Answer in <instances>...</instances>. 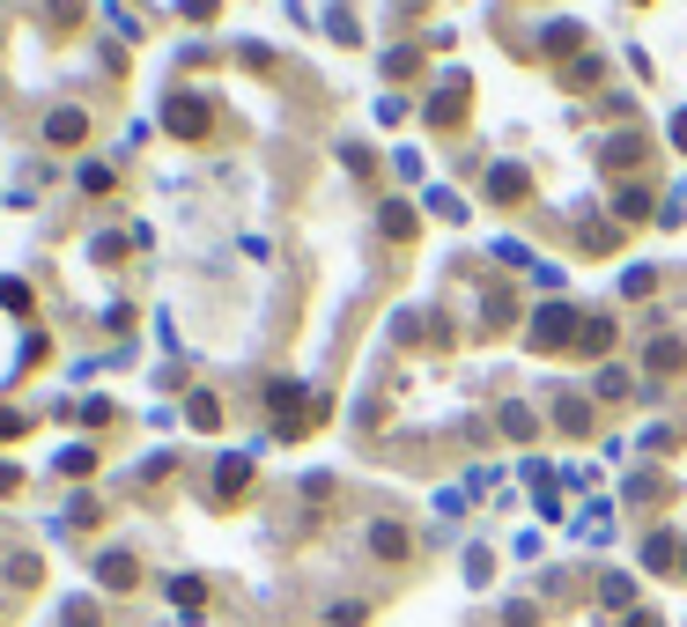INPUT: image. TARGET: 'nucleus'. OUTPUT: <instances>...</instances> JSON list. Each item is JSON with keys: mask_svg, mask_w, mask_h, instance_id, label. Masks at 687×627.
I'll use <instances>...</instances> for the list:
<instances>
[{"mask_svg": "<svg viewBox=\"0 0 687 627\" xmlns=\"http://www.w3.org/2000/svg\"><path fill=\"white\" fill-rule=\"evenodd\" d=\"M569 333H577V311H569V303H547V311H540V325H533V347L547 355V347H562Z\"/></svg>", "mask_w": 687, "mask_h": 627, "instance_id": "obj_1", "label": "nucleus"}, {"mask_svg": "<svg viewBox=\"0 0 687 627\" xmlns=\"http://www.w3.org/2000/svg\"><path fill=\"white\" fill-rule=\"evenodd\" d=\"M171 133H178V141L207 133V104H200V97H171Z\"/></svg>", "mask_w": 687, "mask_h": 627, "instance_id": "obj_2", "label": "nucleus"}, {"mask_svg": "<svg viewBox=\"0 0 687 627\" xmlns=\"http://www.w3.org/2000/svg\"><path fill=\"white\" fill-rule=\"evenodd\" d=\"M97 576L111 583V591H133V576H141V561H133V554H97Z\"/></svg>", "mask_w": 687, "mask_h": 627, "instance_id": "obj_3", "label": "nucleus"}, {"mask_svg": "<svg viewBox=\"0 0 687 627\" xmlns=\"http://www.w3.org/2000/svg\"><path fill=\"white\" fill-rule=\"evenodd\" d=\"M577 347H584V355H607V347H614V325H607V317H577Z\"/></svg>", "mask_w": 687, "mask_h": 627, "instance_id": "obj_4", "label": "nucleus"}, {"mask_svg": "<svg viewBox=\"0 0 687 627\" xmlns=\"http://www.w3.org/2000/svg\"><path fill=\"white\" fill-rule=\"evenodd\" d=\"M185 421H193V429H222V399L215 391H193V399H185Z\"/></svg>", "mask_w": 687, "mask_h": 627, "instance_id": "obj_5", "label": "nucleus"}, {"mask_svg": "<svg viewBox=\"0 0 687 627\" xmlns=\"http://www.w3.org/2000/svg\"><path fill=\"white\" fill-rule=\"evenodd\" d=\"M489 199H525V170L495 163V170H489Z\"/></svg>", "mask_w": 687, "mask_h": 627, "instance_id": "obj_6", "label": "nucleus"}, {"mask_svg": "<svg viewBox=\"0 0 687 627\" xmlns=\"http://www.w3.org/2000/svg\"><path fill=\"white\" fill-rule=\"evenodd\" d=\"M82 126H89V119H82V111H52V119H45V141L74 148V141H82Z\"/></svg>", "mask_w": 687, "mask_h": 627, "instance_id": "obj_7", "label": "nucleus"}, {"mask_svg": "<svg viewBox=\"0 0 687 627\" xmlns=\"http://www.w3.org/2000/svg\"><path fill=\"white\" fill-rule=\"evenodd\" d=\"M369 547H377L385 561H399V554H407V531H399V525H369Z\"/></svg>", "mask_w": 687, "mask_h": 627, "instance_id": "obj_8", "label": "nucleus"}, {"mask_svg": "<svg viewBox=\"0 0 687 627\" xmlns=\"http://www.w3.org/2000/svg\"><path fill=\"white\" fill-rule=\"evenodd\" d=\"M296 399H303L296 385H273L267 391V407H296ZM296 429H303V413H281V435H296Z\"/></svg>", "mask_w": 687, "mask_h": 627, "instance_id": "obj_9", "label": "nucleus"}, {"mask_svg": "<svg viewBox=\"0 0 687 627\" xmlns=\"http://www.w3.org/2000/svg\"><path fill=\"white\" fill-rule=\"evenodd\" d=\"M74 177H82V193H111V185H119V177H111V163H82Z\"/></svg>", "mask_w": 687, "mask_h": 627, "instance_id": "obj_10", "label": "nucleus"}, {"mask_svg": "<svg viewBox=\"0 0 687 627\" xmlns=\"http://www.w3.org/2000/svg\"><path fill=\"white\" fill-rule=\"evenodd\" d=\"M680 363H687L680 339H658V347H651V369H658V377H665V369H680Z\"/></svg>", "mask_w": 687, "mask_h": 627, "instance_id": "obj_11", "label": "nucleus"}, {"mask_svg": "<svg viewBox=\"0 0 687 627\" xmlns=\"http://www.w3.org/2000/svg\"><path fill=\"white\" fill-rule=\"evenodd\" d=\"M325 30H333V37H347V45L363 37V30H355V15H347V8H325Z\"/></svg>", "mask_w": 687, "mask_h": 627, "instance_id": "obj_12", "label": "nucleus"}, {"mask_svg": "<svg viewBox=\"0 0 687 627\" xmlns=\"http://www.w3.org/2000/svg\"><path fill=\"white\" fill-rule=\"evenodd\" d=\"M89 465H97V451H89V443H74V451H60V473H89Z\"/></svg>", "mask_w": 687, "mask_h": 627, "instance_id": "obj_13", "label": "nucleus"}, {"mask_svg": "<svg viewBox=\"0 0 687 627\" xmlns=\"http://www.w3.org/2000/svg\"><path fill=\"white\" fill-rule=\"evenodd\" d=\"M429 215H443V221H459V215H466V199H459V193H429Z\"/></svg>", "mask_w": 687, "mask_h": 627, "instance_id": "obj_14", "label": "nucleus"}, {"mask_svg": "<svg viewBox=\"0 0 687 627\" xmlns=\"http://www.w3.org/2000/svg\"><path fill=\"white\" fill-rule=\"evenodd\" d=\"M377 221H385V237H415V215H407V207H385Z\"/></svg>", "mask_w": 687, "mask_h": 627, "instance_id": "obj_15", "label": "nucleus"}, {"mask_svg": "<svg viewBox=\"0 0 687 627\" xmlns=\"http://www.w3.org/2000/svg\"><path fill=\"white\" fill-rule=\"evenodd\" d=\"M37 576H45V569H37V554H15V561H8V583H37Z\"/></svg>", "mask_w": 687, "mask_h": 627, "instance_id": "obj_16", "label": "nucleus"}, {"mask_svg": "<svg viewBox=\"0 0 687 627\" xmlns=\"http://www.w3.org/2000/svg\"><path fill=\"white\" fill-rule=\"evenodd\" d=\"M540 45H547V52H569V45H577V23H547Z\"/></svg>", "mask_w": 687, "mask_h": 627, "instance_id": "obj_17", "label": "nucleus"}, {"mask_svg": "<svg viewBox=\"0 0 687 627\" xmlns=\"http://www.w3.org/2000/svg\"><path fill=\"white\" fill-rule=\"evenodd\" d=\"M651 281H658V273H651V266H636V273H621V295H651Z\"/></svg>", "mask_w": 687, "mask_h": 627, "instance_id": "obj_18", "label": "nucleus"}, {"mask_svg": "<svg viewBox=\"0 0 687 627\" xmlns=\"http://www.w3.org/2000/svg\"><path fill=\"white\" fill-rule=\"evenodd\" d=\"M643 561H651V569H665V561H673V531H658V539L643 547Z\"/></svg>", "mask_w": 687, "mask_h": 627, "instance_id": "obj_19", "label": "nucleus"}, {"mask_svg": "<svg viewBox=\"0 0 687 627\" xmlns=\"http://www.w3.org/2000/svg\"><path fill=\"white\" fill-rule=\"evenodd\" d=\"M599 591H607V605H629V598H636V583H629V576H607Z\"/></svg>", "mask_w": 687, "mask_h": 627, "instance_id": "obj_20", "label": "nucleus"}, {"mask_svg": "<svg viewBox=\"0 0 687 627\" xmlns=\"http://www.w3.org/2000/svg\"><path fill=\"white\" fill-rule=\"evenodd\" d=\"M30 429V413H15V407H0V435H23Z\"/></svg>", "mask_w": 687, "mask_h": 627, "instance_id": "obj_21", "label": "nucleus"}, {"mask_svg": "<svg viewBox=\"0 0 687 627\" xmlns=\"http://www.w3.org/2000/svg\"><path fill=\"white\" fill-rule=\"evenodd\" d=\"M82 15V0H52V23H74Z\"/></svg>", "mask_w": 687, "mask_h": 627, "instance_id": "obj_22", "label": "nucleus"}, {"mask_svg": "<svg viewBox=\"0 0 687 627\" xmlns=\"http://www.w3.org/2000/svg\"><path fill=\"white\" fill-rule=\"evenodd\" d=\"M23 487V465H0V495H15Z\"/></svg>", "mask_w": 687, "mask_h": 627, "instance_id": "obj_23", "label": "nucleus"}, {"mask_svg": "<svg viewBox=\"0 0 687 627\" xmlns=\"http://www.w3.org/2000/svg\"><path fill=\"white\" fill-rule=\"evenodd\" d=\"M673 148H687V111H680V119H673Z\"/></svg>", "mask_w": 687, "mask_h": 627, "instance_id": "obj_24", "label": "nucleus"}, {"mask_svg": "<svg viewBox=\"0 0 687 627\" xmlns=\"http://www.w3.org/2000/svg\"><path fill=\"white\" fill-rule=\"evenodd\" d=\"M629 627H658V620H651V613H636V620H629Z\"/></svg>", "mask_w": 687, "mask_h": 627, "instance_id": "obj_25", "label": "nucleus"}]
</instances>
